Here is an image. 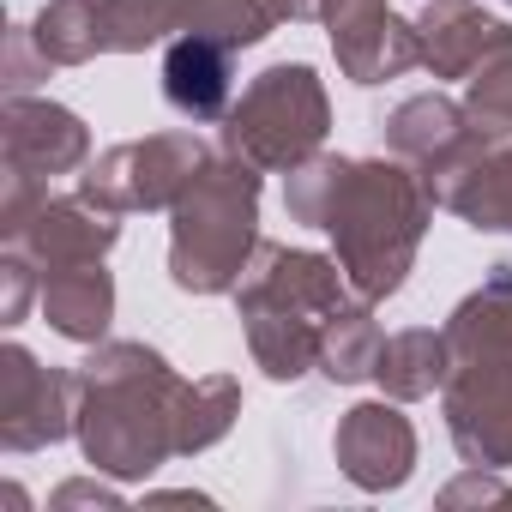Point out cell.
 <instances>
[{"label":"cell","instance_id":"obj_1","mask_svg":"<svg viewBox=\"0 0 512 512\" xmlns=\"http://www.w3.org/2000/svg\"><path fill=\"white\" fill-rule=\"evenodd\" d=\"M506 7H512V0H506Z\"/></svg>","mask_w":512,"mask_h":512}]
</instances>
